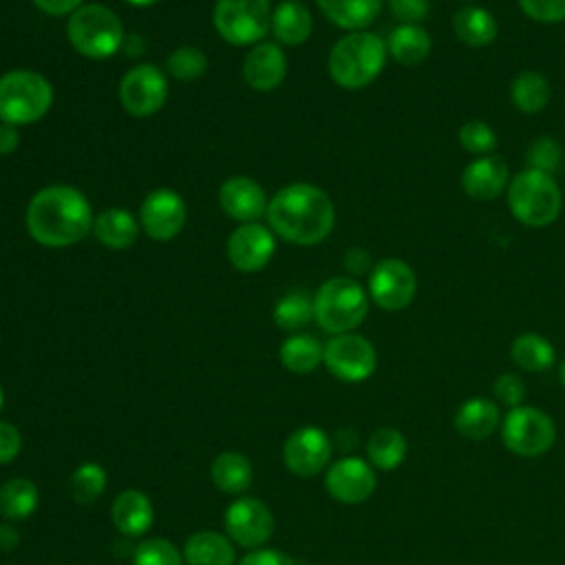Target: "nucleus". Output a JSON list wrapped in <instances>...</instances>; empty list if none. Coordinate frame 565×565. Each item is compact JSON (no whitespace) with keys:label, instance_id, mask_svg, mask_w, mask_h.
<instances>
[{"label":"nucleus","instance_id":"1","mask_svg":"<svg viewBox=\"0 0 565 565\" xmlns=\"http://www.w3.org/2000/svg\"><path fill=\"white\" fill-rule=\"evenodd\" d=\"M93 210L73 185H49L33 194L26 207V230L44 247L79 243L93 227Z\"/></svg>","mask_w":565,"mask_h":565},{"label":"nucleus","instance_id":"2","mask_svg":"<svg viewBox=\"0 0 565 565\" xmlns=\"http://www.w3.org/2000/svg\"><path fill=\"white\" fill-rule=\"evenodd\" d=\"M269 227L296 245L322 243L335 223V210L324 190L311 183H291L267 203Z\"/></svg>","mask_w":565,"mask_h":565},{"label":"nucleus","instance_id":"3","mask_svg":"<svg viewBox=\"0 0 565 565\" xmlns=\"http://www.w3.org/2000/svg\"><path fill=\"white\" fill-rule=\"evenodd\" d=\"M386 42L371 31H351L340 38L329 53L331 79L349 90L369 86L386 64Z\"/></svg>","mask_w":565,"mask_h":565},{"label":"nucleus","instance_id":"4","mask_svg":"<svg viewBox=\"0 0 565 565\" xmlns=\"http://www.w3.org/2000/svg\"><path fill=\"white\" fill-rule=\"evenodd\" d=\"M508 207L519 223L547 227L563 210V192L552 174L525 168L508 183Z\"/></svg>","mask_w":565,"mask_h":565},{"label":"nucleus","instance_id":"5","mask_svg":"<svg viewBox=\"0 0 565 565\" xmlns=\"http://www.w3.org/2000/svg\"><path fill=\"white\" fill-rule=\"evenodd\" d=\"M369 311V296L349 276L329 278L313 296V320L333 335L349 333L362 324Z\"/></svg>","mask_w":565,"mask_h":565},{"label":"nucleus","instance_id":"6","mask_svg":"<svg viewBox=\"0 0 565 565\" xmlns=\"http://www.w3.org/2000/svg\"><path fill=\"white\" fill-rule=\"evenodd\" d=\"M53 104L49 79L35 71H9L0 77V121L11 126L42 119Z\"/></svg>","mask_w":565,"mask_h":565},{"label":"nucleus","instance_id":"7","mask_svg":"<svg viewBox=\"0 0 565 565\" xmlns=\"http://www.w3.org/2000/svg\"><path fill=\"white\" fill-rule=\"evenodd\" d=\"M66 35L77 53L93 60L110 57L124 42L121 20L106 4H84L73 11Z\"/></svg>","mask_w":565,"mask_h":565},{"label":"nucleus","instance_id":"8","mask_svg":"<svg viewBox=\"0 0 565 565\" xmlns=\"http://www.w3.org/2000/svg\"><path fill=\"white\" fill-rule=\"evenodd\" d=\"M501 439L512 455L534 459L554 446L556 424L545 411L521 404L501 419Z\"/></svg>","mask_w":565,"mask_h":565},{"label":"nucleus","instance_id":"9","mask_svg":"<svg viewBox=\"0 0 565 565\" xmlns=\"http://www.w3.org/2000/svg\"><path fill=\"white\" fill-rule=\"evenodd\" d=\"M212 20L225 42L234 46L256 44L271 26L269 0H216Z\"/></svg>","mask_w":565,"mask_h":565},{"label":"nucleus","instance_id":"10","mask_svg":"<svg viewBox=\"0 0 565 565\" xmlns=\"http://www.w3.org/2000/svg\"><path fill=\"white\" fill-rule=\"evenodd\" d=\"M329 373L342 382H364L377 366V353L371 340L360 333H340L324 344L322 355Z\"/></svg>","mask_w":565,"mask_h":565},{"label":"nucleus","instance_id":"11","mask_svg":"<svg viewBox=\"0 0 565 565\" xmlns=\"http://www.w3.org/2000/svg\"><path fill=\"white\" fill-rule=\"evenodd\" d=\"M223 527L232 543L256 550L271 539L274 514L269 505L256 497H236L223 514Z\"/></svg>","mask_w":565,"mask_h":565},{"label":"nucleus","instance_id":"12","mask_svg":"<svg viewBox=\"0 0 565 565\" xmlns=\"http://www.w3.org/2000/svg\"><path fill=\"white\" fill-rule=\"evenodd\" d=\"M417 291V276L402 258H382L369 276V296L384 311L406 309Z\"/></svg>","mask_w":565,"mask_h":565},{"label":"nucleus","instance_id":"13","mask_svg":"<svg viewBox=\"0 0 565 565\" xmlns=\"http://www.w3.org/2000/svg\"><path fill=\"white\" fill-rule=\"evenodd\" d=\"M168 97V82L154 64L132 66L119 84V99L132 117H150L163 108Z\"/></svg>","mask_w":565,"mask_h":565},{"label":"nucleus","instance_id":"14","mask_svg":"<svg viewBox=\"0 0 565 565\" xmlns=\"http://www.w3.org/2000/svg\"><path fill=\"white\" fill-rule=\"evenodd\" d=\"M333 444L329 435L318 426L296 428L282 446L285 468L296 477H313L322 472L331 461Z\"/></svg>","mask_w":565,"mask_h":565},{"label":"nucleus","instance_id":"15","mask_svg":"<svg viewBox=\"0 0 565 565\" xmlns=\"http://www.w3.org/2000/svg\"><path fill=\"white\" fill-rule=\"evenodd\" d=\"M324 488L335 501L355 505L373 497L377 488V475L366 459L349 455L329 463Z\"/></svg>","mask_w":565,"mask_h":565},{"label":"nucleus","instance_id":"16","mask_svg":"<svg viewBox=\"0 0 565 565\" xmlns=\"http://www.w3.org/2000/svg\"><path fill=\"white\" fill-rule=\"evenodd\" d=\"M139 218L150 238L159 243L172 241L185 225V203L179 192L157 188L143 199Z\"/></svg>","mask_w":565,"mask_h":565},{"label":"nucleus","instance_id":"17","mask_svg":"<svg viewBox=\"0 0 565 565\" xmlns=\"http://www.w3.org/2000/svg\"><path fill=\"white\" fill-rule=\"evenodd\" d=\"M274 234L260 223H241L227 238V258L238 271H258L274 256Z\"/></svg>","mask_w":565,"mask_h":565},{"label":"nucleus","instance_id":"18","mask_svg":"<svg viewBox=\"0 0 565 565\" xmlns=\"http://www.w3.org/2000/svg\"><path fill=\"white\" fill-rule=\"evenodd\" d=\"M510 170L503 157L483 154L475 157L461 172V188L475 201H492L508 190Z\"/></svg>","mask_w":565,"mask_h":565},{"label":"nucleus","instance_id":"19","mask_svg":"<svg viewBox=\"0 0 565 565\" xmlns=\"http://www.w3.org/2000/svg\"><path fill=\"white\" fill-rule=\"evenodd\" d=\"M267 196L263 188L249 177H232L218 190L221 210L241 223H254L267 212Z\"/></svg>","mask_w":565,"mask_h":565},{"label":"nucleus","instance_id":"20","mask_svg":"<svg viewBox=\"0 0 565 565\" xmlns=\"http://www.w3.org/2000/svg\"><path fill=\"white\" fill-rule=\"evenodd\" d=\"M287 75V57L274 42H260L249 49L243 62V77L254 90H274Z\"/></svg>","mask_w":565,"mask_h":565},{"label":"nucleus","instance_id":"21","mask_svg":"<svg viewBox=\"0 0 565 565\" xmlns=\"http://www.w3.org/2000/svg\"><path fill=\"white\" fill-rule=\"evenodd\" d=\"M110 519L121 534L135 539L143 536L152 527L154 508L143 490L128 488L115 497L110 505Z\"/></svg>","mask_w":565,"mask_h":565},{"label":"nucleus","instance_id":"22","mask_svg":"<svg viewBox=\"0 0 565 565\" xmlns=\"http://www.w3.org/2000/svg\"><path fill=\"white\" fill-rule=\"evenodd\" d=\"M452 426L463 439L483 441L501 426L499 406L488 397H470L455 411Z\"/></svg>","mask_w":565,"mask_h":565},{"label":"nucleus","instance_id":"23","mask_svg":"<svg viewBox=\"0 0 565 565\" xmlns=\"http://www.w3.org/2000/svg\"><path fill=\"white\" fill-rule=\"evenodd\" d=\"M450 24H452L455 38L470 49H481L492 44L499 31L497 18L486 7H479V4L459 7L452 13Z\"/></svg>","mask_w":565,"mask_h":565},{"label":"nucleus","instance_id":"24","mask_svg":"<svg viewBox=\"0 0 565 565\" xmlns=\"http://www.w3.org/2000/svg\"><path fill=\"white\" fill-rule=\"evenodd\" d=\"M185 565H236L234 543L214 530L194 532L183 545Z\"/></svg>","mask_w":565,"mask_h":565},{"label":"nucleus","instance_id":"25","mask_svg":"<svg viewBox=\"0 0 565 565\" xmlns=\"http://www.w3.org/2000/svg\"><path fill=\"white\" fill-rule=\"evenodd\" d=\"M322 15L340 29L364 31L382 11L384 0H316Z\"/></svg>","mask_w":565,"mask_h":565},{"label":"nucleus","instance_id":"26","mask_svg":"<svg viewBox=\"0 0 565 565\" xmlns=\"http://www.w3.org/2000/svg\"><path fill=\"white\" fill-rule=\"evenodd\" d=\"M274 38L287 46H300L311 35V13L298 0H285L271 11Z\"/></svg>","mask_w":565,"mask_h":565},{"label":"nucleus","instance_id":"27","mask_svg":"<svg viewBox=\"0 0 565 565\" xmlns=\"http://www.w3.org/2000/svg\"><path fill=\"white\" fill-rule=\"evenodd\" d=\"M386 49L397 64L417 66L430 55L433 40L422 24H399L391 31Z\"/></svg>","mask_w":565,"mask_h":565},{"label":"nucleus","instance_id":"28","mask_svg":"<svg viewBox=\"0 0 565 565\" xmlns=\"http://www.w3.org/2000/svg\"><path fill=\"white\" fill-rule=\"evenodd\" d=\"M210 475H212L216 490H221L225 494H241L254 481L252 461L238 450L218 452L210 466Z\"/></svg>","mask_w":565,"mask_h":565},{"label":"nucleus","instance_id":"29","mask_svg":"<svg viewBox=\"0 0 565 565\" xmlns=\"http://www.w3.org/2000/svg\"><path fill=\"white\" fill-rule=\"evenodd\" d=\"M93 232L99 243H104L110 249H126L137 241L139 227L137 221L128 210L121 207H108L97 214L93 223Z\"/></svg>","mask_w":565,"mask_h":565},{"label":"nucleus","instance_id":"30","mask_svg":"<svg viewBox=\"0 0 565 565\" xmlns=\"http://www.w3.org/2000/svg\"><path fill=\"white\" fill-rule=\"evenodd\" d=\"M510 360L521 371L541 373V371H547L554 364L556 351H554V344L547 338H543L541 333L527 331V333H521L512 340Z\"/></svg>","mask_w":565,"mask_h":565},{"label":"nucleus","instance_id":"31","mask_svg":"<svg viewBox=\"0 0 565 565\" xmlns=\"http://www.w3.org/2000/svg\"><path fill=\"white\" fill-rule=\"evenodd\" d=\"M550 97H552L550 82L539 71H530V68L521 71L514 75L510 84V99L525 115L541 113L550 104Z\"/></svg>","mask_w":565,"mask_h":565},{"label":"nucleus","instance_id":"32","mask_svg":"<svg viewBox=\"0 0 565 565\" xmlns=\"http://www.w3.org/2000/svg\"><path fill=\"white\" fill-rule=\"evenodd\" d=\"M408 444L402 430L393 426L377 428L366 441L369 463L377 470H395L406 459Z\"/></svg>","mask_w":565,"mask_h":565},{"label":"nucleus","instance_id":"33","mask_svg":"<svg viewBox=\"0 0 565 565\" xmlns=\"http://www.w3.org/2000/svg\"><path fill=\"white\" fill-rule=\"evenodd\" d=\"M40 505L38 486L31 479L15 477L0 486V514L9 521L29 519Z\"/></svg>","mask_w":565,"mask_h":565},{"label":"nucleus","instance_id":"34","mask_svg":"<svg viewBox=\"0 0 565 565\" xmlns=\"http://www.w3.org/2000/svg\"><path fill=\"white\" fill-rule=\"evenodd\" d=\"M324 347L309 333H294L280 344V362L291 373H311L322 362Z\"/></svg>","mask_w":565,"mask_h":565},{"label":"nucleus","instance_id":"35","mask_svg":"<svg viewBox=\"0 0 565 565\" xmlns=\"http://www.w3.org/2000/svg\"><path fill=\"white\" fill-rule=\"evenodd\" d=\"M106 483H108L106 470L95 461H84L73 470L68 479V490L77 503L88 505L104 494Z\"/></svg>","mask_w":565,"mask_h":565},{"label":"nucleus","instance_id":"36","mask_svg":"<svg viewBox=\"0 0 565 565\" xmlns=\"http://www.w3.org/2000/svg\"><path fill=\"white\" fill-rule=\"evenodd\" d=\"M313 320V300L302 291L285 294L274 307V322L285 331H298Z\"/></svg>","mask_w":565,"mask_h":565},{"label":"nucleus","instance_id":"37","mask_svg":"<svg viewBox=\"0 0 565 565\" xmlns=\"http://www.w3.org/2000/svg\"><path fill=\"white\" fill-rule=\"evenodd\" d=\"M132 565H185V558L172 541L146 539L135 547Z\"/></svg>","mask_w":565,"mask_h":565},{"label":"nucleus","instance_id":"38","mask_svg":"<svg viewBox=\"0 0 565 565\" xmlns=\"http://www.w3.org/2000/svg\"><path fill=\"white\" fill-rule=\"evenodd\" d=\"M168 73L174 77V79H181V82H192L196 77H201L207 68V57L201 49L196 46H179L170 53L168 62Z\"/></svg>","mask_w":565,"mask_h":565},{"label":"nucleus","instance_id":"39","mask_svg":"<svg viewBox=\"0 0 565 565\" xmlns=\"http://www.w3.org/2000/svg\"><path fill=\"white\" fill-rule=\"evenodd\" d=\"M459 143L463 146L466 152L475 154V157H483V154H492V150L497 148V132L492 130L490 124L481 121V119H470L466 121L459 132H457Z\"/></svg>","mask_w":565,"mask_h":565},{"label":"nucleus","instance_id":"40","mask_svg":"<svg viewBox=\"0 0 565 565\" xmlns=\"http://www.w3.org/2000/svg\"><path fill=\"white\" fill-rule=\"evenodd\" d=\"M563 161V148L554 137H539L527 148V163L532 170H541L554 177Z\"/></svg>","mask_w":565,"mask_h":565},{"label":"nucleus","instance_id":"41","mask_svg":"<svg viewBox=\"0 0 565 565\" xmlns=\"http://www.w3.org/2000/svg\"><path fill=\"white\" fill-rule=\"evenodd\" d=\"M492 393L499 404L516 408L525 399V382L519 373H501L492 384Z\"/></svg>","mask_w":565,"mask_h":565},{"label":"nucleus","instance_id":"42","mask_svg":"<svg viewBox=\"0 0 565 565\" xmlns=\"http://www.w3.org/2000/svg\"><path fill=\"white\" fill-rule=\"evenodd\" d=\"M519 7L536 22L554 24L565 20V0H519Z\"/></svg>","mask_w":565,"mask_h":565},{"label":"nucleus","instance_id":"43","mask_svg":"<svg viewBox=\"0 0 565 565\" xmlns=\"http://www.w3.org/2000/svg\"><path fill=\"white\" fill-rule=\"evenodd\" d=\"M402 24H419L430 13V0H386Z\"/></svg>","mask_w":565,"mask_h":565},{"label":"nucleus","instance_id":"44","mask_svg":"<svg viewBox=\"0 0 565 565\" xmlns=\"http://www.w3.org/2000/svg\"><path fill=\"white\" fill-rule=\"evenodd\" d=\"M22 448V435L11 422L0 419V466L11 463Z\"/></svg>","mask_w":565,"mask_h":565},{"label":"nucleus","instance_id":"45","mask_svg":"<svg viewBox=\"0 0 565 565\" xmlns=\"http://www.w3.org/2000/svg\"><path fill=\"white\" fill-rule=\"evenodd\" d=\"M236 565H296L291 556L274 547H256L249 550Z\"/></svg>","mask_w":565,"mask_h":565},{"label":"nucleus","instance_id":"46","mask_svg":"<svg viewBox=\"0 0 565 565\" xmlns=\"http://www.w3.org/2000/svg\"><path fill=\"white\" fill-rule=\"evenodd\" d=\"M35 7L51 15H66L82 7V0H33Z\"/></svg>","mask_w":565,"mask_h":565},{"label":"nucleus","instance_id":"47","mask_svg":"<svg viewBox=\"0 0 565 565\" xmlns=\"http://www.w3.org/2000/svg\"><path fill=\"white\" fill-rule=\"evenodd\" d=\"M344 267H347L351 274H364V271H369V267H371V256H369V252L362 249V247L349 249L347 256H344Z\"/></svg>","mask_w":565,"mask_h":565},{"label":"nucleus","instance_id":"48","mask_svg":"<svg viewBox=\"0 0 565 565\" xmlns=\"http://www.w3.org/2000/svg\"><path fill=\"white\" fill-rule=\"evenodd\" d=\"M18 143H20L18 128L11 126V124H0V154L15 152Z\"/></svg>","mask_w":565,"mask_h":565},{"label":"nucleus","instance_id":"49","mask_svg":"<svg viewBox=\"0 0 565 565\" xmlns=\"http://www.w3.org/2000/svg\"><path fill=\"white\" fill-rule=\"evenodd\" d=\"M20 543V532L13 525H0V552H11Z\"/></svg>","mask_w":565,"mask_h":565},{"label":"nucleus","instance_id":"50","mask_svg":"<svg viewBox=\"0 0 565 565\" xmlns=\"http://www.w3.org/2000/svg\"><path fill=\"white\" fill-rule=\"evenodd\" d=\"M128 4H137V7H146V4H152V2H157V0H126Z\"/></svg>","mask_w":565,"mask_h":565},{"label":"nucleus","instance_id":"51","mask_svg":"<svg viewBox=\"0 0 565 565\" xmlns=\"http://www.w3.org/2000/svg\"><path fill=\"white\" fill-rule=\"evenodd\" d=\"M558 380H561V384H563V388H565V360L561 362V369H558Z\"/></svg>","mask_w":565,"mask_h":565},{"label":"nucleus","instance_id":"52","mask_svg":"<svg viewBox=\"0 0 565 565\" xmlns=\"http://www.w3.org/2000/svg\"><path fill=\"white\" fill-rule=\"evenodd\" d=\"M2 406H4V391H2V386H0V411H2Z\"/></svg>","mask_w":565,"mask_h":565}]
</instances>
